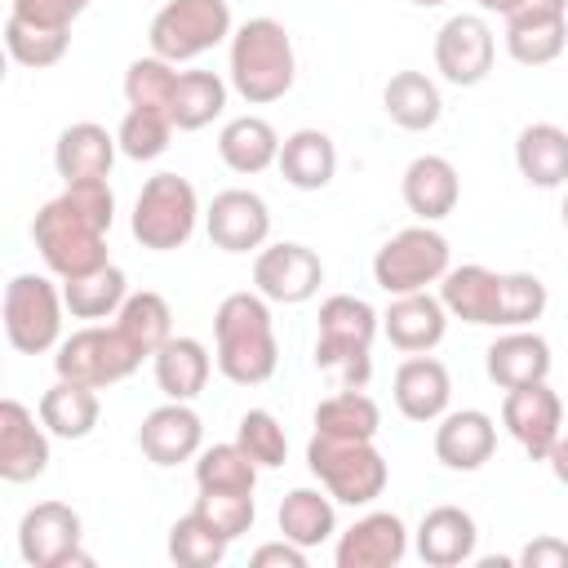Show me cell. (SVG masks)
Segmentation results:
<instances>
[{
    "label": "cell",
    "mask_w": 568,
    "mask_h": 568,
    "mask_svg": "<svg viewBox=\"0 0 568 568\" xmlns=\"http://www.w3.org/2000/svg\"><path fill=\"white\" fill-rule=\"evenodd\" d=\"M226 111V80L217 71H178V89L169 102V120L178 133L209 129Z\"/></svg>",
    "instance_id": "obj_34"
},
{
    "label": "cell",
    "mask_w": 568,
    "mask_h": 568,
    "mask_svg": "<svg viewBox=\"0 0 568 568\" xmlns=\"http://www.w3.org/2000/svg\"><path fill=\"white\" fill-rule=\"evenodd\" d=\"M195 510L209 515L231 541L244 537L257 519V506H253V493H200L195 497Z\"/></svg>",
    "instance_id": "obj_46"
},
{
    "label": "cell",
    "mask_w": 568,
    "mask_h": 568,
    "mask_svg": "<svg viewBox=\"0 0 568 568\" xmlns=\"http://www.w3.org/2000/svg\"><path fill=\"white\" fill-rule=\"evenodd\" d=\"M124 297H129V280L115 262H106V266H98L80 280H62V302H67L71 320H93V324L115 320Z\"/></svg>",
    "instance_id": "obj_35"
},
{
    "label": "cell",
    "mask_w": 568,
    "mask_h": 568,
    "mask_svg": "<svg viewBox=\"0 0 568 568\" xmlns=\"http://www.w3.org/2000/svg\"><path fill=\"white\" fill-rule=\"evenodd\" d=\"M115 324H120V333H124L146 359L173 337V311H169V302H164L160 293H151V288L129 293L124 306H120V315H115Z\"/></svg>",
    "instance_id": "obj_40"
},
{
    "label": "cell",
    "mask_w": 568,
    "mask_h": 568,
    "mask_svg": "<svg viewBox=\"0 0 568 568\" xmlns=\"http://www.w3.org/2000/svg\"><path fill=\"white\" fill-rule=\"evenodd\" d=\"M226 550H231V537L195 506L169 528V559L182 568H217L226 559Z\"/></svg>",
    "instance_id": "obj_37"
},
{
    "label": "cell",
    "mask_w": 568,
    "mask_h": 568,
    "mask_svg": "<svg viewBox=\"0 0 568 568\" xmlns=\"http://www.w3.org/2000/svg\"><path fill=\"white\" fill-rule=\"evenodd\" d=\"M519 564L524 568H568V541H559V537H532L519 550Z\"/></svg>",
    "instance_id": "obj_50"
},
{
    "label": "cell",
    "mask_w": 568,
    "mask_h": 568,
    "mask_svg": "<svg viewBox=\"0 0 568 568\" xmlns=\"http://www.w3.org/2000/svg\"><path fill=\"white\" fill-rule=\"evenodd\" d=\"M497 448V422L484 408H453L435 426V457L448 470H479Z\"/></svg>",
    "instance_id": "obj_21"
},
{
    "label": "cell",
    "mask_w": 568,
    "mask_h": 568,
    "mask_svg": "<svg viewBox=\"0 0 568 568\" xmlns=\"http://www.w3.org/2000/svg\"><path fill=\"white\" fill-rule=\"evenodd\" d=\"M253 568H306V546L280 537V541H266L253 550Z\"/></svg>",
    "instance_id": "obj_49"
},
{
    "label": "cell",
    "mask_w": 568,
    "mask_h": 568,
    "mask_svg": "<svg viewBox=\"0 0 568 568\" xmlns=\"http://www.w3.org/2000/svg\"><path fill=\"white\" fill-rule=\"evenodd\" d=\"M62 288L49 275H13L4 284V337L22 355H44L62 342Z\"/></svg>",
    "instance_id": "obj_10"
},
{
    "label": "cell",
    "mask_w": 568,
    "mask_h": 568,
    "mask_svg": "<svg viewBox=\"0 0 568 568\" xmlns=\"http://www.w3.org/2000/svg\"><path fill=\"white\" fill-rule=\"evenodd\" d=\"M475 546H479V528H475V515L462 510V506H435L417 524V555L430 568L470 564Z\"/></svg>",
    "instance_id": "obj_23"
},
{
    "label": "cell",
    "mask_w": 568,
    "mask_h": 568,
    "mask_svg": "<svg viewBox=\"0 0 568 568\" xmlns=\"http://www.w3.org/2000/svg\"><path fill=\"white\" fill-rule=\"evenodd\" d=\"M213 359L217 373L235 386L271 382L280 364V342L271 324V302L253 293H226L213 311Z\"/></svg>",
    "instance_id": "obj_1"
},
{
    "label": "cell",
    "mask_w": 568,
    "mask_h": 568,
    "mask_svg": "<svg viewBox=\"0 0 568 568\" xmlns=\"http://www.w3.org/2000/svg\"><path fill=\"white\" fill-rule=\"evenodd\" d=\"M324 284V262L315 248L297 244V240H280V244H262L253 257V288L266 302L280 306H302L320 293Z\"/></svg>",
    "instance_id": "obj_13"
},
{
    "label": "cell",
    "mask_w": 568,
    "mask_h": 568,
    "mask_svg": "<svg viewBox=\"0 0 568 568\" xmlns=\"http://www.w3.org/2000/svg\"><path fill=\"white\" fill-rule=\"evenodd\" d=\"M493 58H497V36L484 13H453L435 31V71L457 89L484 84Z\"/></svg>",
    "instance_id": "obj_12"
},
{
    "label": "cell",
    "mask_w": 568,
    "mask_h": 568,
    "mask_svg": "<svg viewBox=\"0 0 568 568\" xmlns=\"http://www.w3.org/2000/svg\"><path fill=\"white\" fill-rule=\"evenodd\" d=\"M231 89L248 102V106H266L280 102L293 80H297V53H293V36L284 31V22L275 18H248L231 31Z\"/></svg>",
    "instance_id": "obj_2"
},
{
    "label": "cell",
    "mask_w": 568,
    "mask_h": 568,
    "mask_svg": "<svg viewBox=\"0 0 568 568\" xmlns=\"http://www.w3.org/2000/svg\"><path fill=\"white\" fill-rule=\"evenodd\" d=\"M204 231L222 253H253L271 235V209L257 191L231 186V191H217L213 204L204 209Z\"/></svg>",
    "instance_id": "obj_15"
},
{
    "label": "cell",
    "mask_w": 568,
    "mask_h": 568,
    "mask_svg": "<svg viewBox=\"0 0 568 568\" xmlns=\"http://www.w3.org/2000/svg\"><path fill=\"white\" fill-rule=\"evenodd\" d=\"M231 4L226 0H164L146 27L151 53L164 62H195L200 53L231 40Z\"/></svg>",
    "instance_id": "obj_7"
},
{
    "label": "cell",
    "mask_w": 568,
    "mask_h": 568,
    "mask_svg": "<svg viewBox=\"0 0 568 568\" xmlns=\"http://www.w3.org/2000/svg\"><path fill=\"white\" fill-rule=\"evenodd\" d=\"M275 169L293 191H324L337 173V146L324 129H297L280 142Z\"/></svg>",
    "instance_id": "obj_27"
},
{
    "label": "cell",
    "mask_w": 568,
    "mask_h": 568,
    "mask_svg": "<svg viewBox=\"0 0 568 568\" xmlns=\"http://www.w3.org/2000/svg\"><path fill=\"white\" fill-rule=\"evenodd\" d=\"M115 133H106L102 124L93 120H80V124H67L53 142V169L62 182H89V178H111V164H115Z\"/></svg>",
    "instance_id": "obj_25"
},
{
    "label": "cell",
    "mask_w": 568,
    "mask_h": 568,
    "mask_svg": "<svg viewBox=\"0 0 568 568\" xmlns=\"http://www.w3.org/2000/svg\"><path fill=\"white\" fill-rule=\"evenodd\" d=\"M408 4H417V9H439L444 0H408Z\"/></svg>",
    "instance_id": "obj_54"
},
{
    "label": "cell",
    "mask_w": 568,
    "mask_h": 568,
    "mask_svg": "<svg viewBox=\"0 0 568 568\" xmlns=\"http://www.w3.org/2000/svg\"><path fill=\"white\" fill-rule=\"evenodd\" d=\"M138 448L151 466H182L204 448V422L186 399H164L138 426Z\"/></svg>",
    "instance_id": "obj_16"
},
{
    "label": "cell",
    "mask_w": 568,
    "mask_h": 568,
    "mask_svg": "<svg viewBox=\"0 0 568 568\" xmlns=\"http://www.w3.org/2000/svg\"><path fill=\"white\" fill-rule=\"evenodd\" d=\"M506 18H568V0H510Z\"/></svg>",
    "instance_id": "obj_51"
},
{
    "label": "cell",
    "mask_w": 568,
    "mask_h": 568,
    "mask_svg": "<svg viewBox=\"0 0 568 568\" xmlns=\"http://www.w3.org/2000/svg\"><path fill=\"white\" fill-rule=\"evenodd\" d=\"M501 426L510 430V439L532 462H546L550 448H555V439L564 435V404H559V395L546 382L515 386L501 399Z\"/></svg>",
    "instance_id": "obj_14"
},
{
    "label": "cell",
    "mask_w": 568,
    "mask_h": 568,
    "mask_svg": "<svg viewBox=\"0 0 568 568\" xmlns=\"http://www.w3.org/2000/svg\"><path fill=\"white\" fill-rule=\"evenodd\" d=\"M49 470V426L18 399L0 404V479L31 484Z\"/></svg>",
    "instance_id": "obj_18"
},
{
    "label": "cell",
    "mask_w": 568,
    "mask_h": 568,
    "mask_svg": "<svg viewBox=\"0 0 568 568\" xmlns=\"http://www.w3.org/2000/svg\"><path fill=\"white\" fill-rule=\"evenodd\" d=\"M408 555V528L395 510H368L346 532H337V568H395Z\"/></svg>",
    "instance_id": "obj_17"
},
{
    "label": "cell",
    "mask_w": 568,
    "mask_h": 568,
    "mask_svg": "<svg viewBox=\"0 0 568 568\" xmlns=\"http://www.w3.org/2000/svg\"><path fill=\"white\" fill-rule=\"evenodd\" d=\"M564 226H568V200H564Z\"/></svg>",
    "instance_id": "obj_55"
},
{
    "label": "cell",
    "mask_w": 568,
    "mask_h": 568,
    "mask_svg": "<svg viewBox=\"0 0 568 568\" xmlns=\"http://www.w3.org/2000/svg\"><path fill=\"white\" fill-rule=\"evenodd\" d=\"M546 284L532 275V271H506L501 284H497V320L493 328H528L532 320L546 315Z\"/></svg>",
    "instance_id": "obj_43"
},
{
    "label": "cell",
    "mask_w": 568,
    "mask_h": 568,
    "mask_svg": "<svg viewBox=\"0 0 568 568\" xmlns=\"http://www.w3.org/2000/svg\"><path fill=\"white\" fill-rule=\"evenodd\" d=\"M67 195L102 226V231H111V222H115V195H111V186H106V178H89V182H67Z\"/></svg>",
    "instance_id": "obj_48"
},
{
    "label": "cell",
    "mask_w": 568,
    "mask_h": 568,
    "mask_svg": "<svg viewBox=\"0 0 568 568\" xmlns=\"http://www.w3.org/2000/svg\"><path fill=\"white\" fill-rule=\"evenodd\" d=\"M546 466H550V475H555V479L568 488V435H559V439H555V448H550Z\"/></svg>",
    "instance_id": "obj_52"
},
{
    "label": "cell",
    "mask_w": 568,
    "mask_h": 568,
    "mask_svg": "<svg viewBox=\"0 0 568 568\" xmlns=\"http://www.w3.org/2000/svg\"><path fill=\"white\" fill-rule=\"evenodd\" d=\"M31 240H36L40 262L58 280H80V275H89V271H98V266L111 262L106 257V231L67 191L36 213Z\"/></svg>",
    "instance_id": "obj_4"
},
{
    "label": "cell",
    "mask_w": 568,
    "mask_h": 568,
    "mask_svg": "<svg viewBox=\"0 0 568 568\" xmlns=\"http://www.w3.org/2000/svg\"><path fill=\"white\" fill-rule=\"evenodd\" d=\"M382 328V315L351 293H333L320 302V320H315V364L333 368L342 377V386L364 390L368 373H373V337Z\"/></svg>",
    "instance_id": "obj_3"
},
{
    "label": "cell",
    "mask_w": 568,
    "mask_h": 568,
    "mask_svg": "<svg viewBox=\"0 0 568 568\" xmlns=\"http://www.w3.org/2000/svg\"><path fill=\"white\" fill-rule=\"evenodd\" d=\"M306 466L311 475L333 493V501L342 506H368L386 493L390 466L386 457L373 448V439H328V435H311L306 444Z\"/></svg>",
    "instance_id": "obj_5"
},
{
    "label": "cell",
    "mask_w": 568,
    "mask_h": 568,
    "mask_svg": "<svg viewBox=\"0 0 568 568\" xmlns=\"http://www.w3.org/2000/svg\"><path fill=\"white\" fill-rule=\"evenodd\" d=\"M235 444H240L262 470H275V466H284V457H288V435H284V426L275 422V413H266V408H248V413L240 417Z\"/></svg>",
    "instance_id": "obj_45"
},
{
    "label": "cell",
    "mask_w": 568,
    "mask_h": 568,
    "mask_svg": "<svg viewBox=\"0 0 568 568\" xmlns=\"http://www.w3.org/2000/svg\"><path fill=\"white\" fill-rule=\"evenodd\" d=\"M80 541H84V524L67 501H36L18 524V555L31 568L89 564Z\"/></svg>",
    "instance_id": "obj_11"
},
{
    "label": "cell",
    "mask_w": 568,
    "mask_h": 568,
    "mask_svg": "<svg viewBox=\"0 0 568 568\" xmlns=\"http://www.w3.org/2000/svg\"><path fill=\"white\" fill-rule=\"evenodd\" d=\"M484 368H488V382H497L501 390L546 382L550 377V342L532 328H506L484 351Z\"/></svg>",
    "instance_id": "obj_22"
},
{
    "label": "cell",
    "mask_w": 568,
    "mask_h": 568,
    "mask_svg": "<svg viewBox=\"0 0 568 568\" xmlns=\"http://www.w3.org/2000/svg\"><path fill=\"white\" fill-rule=\"evenodd\" d=\"M377 430H382V408L364 390L342 386L337 395L320 399V408H315V435H328V439H377Z\"/></svg>",
    "instance_id": "obj_36"
},
{
    "label": "cell",
    "mask_w": 568,
    "mask_h": 568,
    "mask_svg": "<svg viewBox=\"0 0 568 568\" xmlns=\"http://www.w3.org/2000/svg\"><path fill=\"white\" fill-rule=\"evenodd\" d=\"M475 4H479L484 13H501V18H506V9H510V0H475Z\"/></svg>",
    "instance_id": "obj_53"
},
{
    "label": "cell",
    "mask_w": 568,
    "mask_h": 568,
    "mask_svg": "<svg viewBox=\"0 0 568 568\" xmlns=\"http://www.w3.org/2000/svg\"><path fill=\"white\" fill-rule=\"evenodd\" d=\"M98 413H102L98 390L84 386V382L58 377V382L40 395V422H44L49 435H58V439H84V435H93Z\"/></svg>",
    "instance_id": "obj_33"
},
{
    "label": "cell",
    "mask_w": 568,
    "mask_h": 568,
    "mask_svg": "<svg viewBox=\"0 0 568 568\" xmlns=\"http://www.w3.org/2000/svg\"><path fill=\"white\" fill-rule=\"evenodd\" d=\"M173 120H169V111H155V106H129L124 111V120H120V129H115V142H120V155H129V160H160L164 151H169V142H173Z\"/></svg>",
    "instance_id": "obj_42"
},
{
    "label": "cell",
    "mask_w": 568,
    "mask_h": 568,
    "mask_svg": "<svg viewBox=\"0 0 568 568\" xmlns=\"http://www.w3.org/2000/svg\"><path fill=\"white\" fill-rule=\"evenodd\" d=\"M200 222V195L186 178L178 173H155L142 182L138 200H133V217L129 231L142 248L151 253H173L195 235Z\"/></svg>",
    "instance_id": "obj_6"
},
{
    "label": "cell",
    "mask_w": 568,
    "mask_h": 568,
    "mask_svg": "<svg viewBox=\"0 0 568 568\" xmlns=\"http://www.w3.org/2000/svg\"><path fill=\"white\" fill-rule=\"evenodd\" d=\"M448 240L430 226V222H417V226H404L395 231L377 253H373V284L386 293V297H404V293H422L430 284L444 280L448 271Z\"/></svg>",
    "instance_id": "obj_8"
},
{
    "label": "cell",
    "mask_w": 568,
    "mask_h": 568,
    "mask_svg": "<svg viewBox=\"0 0 568 568\" xmlns=\"http://www.w3.org/2000/svg\"><path fill=\"white\" fill-rule=\"evenodd\" d=\"M382 111L390 115V124H399L408 133H426V129L439 124L444 98H439V84L426 71H395L382 89Z\"/></svg>",
    "instance_id": "obj_31"
},
{
    "label": "cell",
    "mask_w": 568,
    "mask_h": 568,
    "mask_svg": "<svg viewBox=\"0 0 568 568\" xmlns=\"http://www.w3.org/2000/svg\"><path fill=\"white\" fill-rule=\"evenodd\" d=\"M395 408L408 417V422H439L453 404V377L448 368L426 351V355H408L399 368H395Z\"/></svg>",
    "instance_id": "obj_20"
},
{
    "label": "cell",
    "mask_w": 568,
    "mask_h": 568,
    "mask_svg": "<svg viewBox=\"0 0 568 568\" xmlns=\"http://www.w3.org/2000/svg\"><path fill=\"white\" fill-rule=\"evenodd\" d=\"M217 155L231 173L240 178H253V173H266L275 160H280V133L271 120L262 115H235L222 124L217 133Z\"/></svg>",
    "instance_id": "obj_28"
},
{
    "label": "cell",
    "mask_w": 568,
    "mask_h": 568,
    "mask_svg": "<svg viewBox=\"0 0 568 568\" xmlns=\"http://www.w3.org/2000/svg\"><path fill=\"white\" fill-rule=\"evenodd\" d=\"M515 169L537 191L564 186L568 182V129H559L550 120L524 124L515 138Z\"/></svg>",
    "instance_id": "obj_26"
},
{
    "label": "cell",
    "mask_w": 568,
    "mask_h": 568,
    "mask_svg": "<svg viewBox=\"0 0 568 568\" xmlns=\"http://www.w3.org/2000/svg\"><path fill=\"white\" fill-rule=\"evenodd\" d=\"M497 284H501V271H488L479 262L448 266L444 280H439V302L453 320L493 324L497 320Z\"/></svg>",
    "instance_id": "obj_30"
},
{
    "label": "cell",
    "mask_w": 568,
    "mask_h": 568,
    "mask_svg": "<svg viewBox=\"0 0 568 568\" xmlns=\"http://www.w3.org/2000/svg\"><path fill=\"white\" fill-rule=\"evenodd\" d=\"M173 89H178V71L173 62L164 58H133L129 71H124V102L129 106H155V111H169L173 102Z\"/></svg>",
    "instance_id": "obj_44"
},
{
    "label": "cell",
    "mask_w": 568,
    "mask_h": 568,
    "mask_svg": "<svg viewBox=\"0 0 568 568\" xmlns=\"http://www.w3.org/2000/svg\"><path fill=\"white\" fill-rule=\"evenodd\" d=\"M257 470L262 466L235 439L213 444V448H200V457H195V488L200 493H253Z\"/></svg>",
    "instance_id": "obj_39"
},
{
    "label": "cell",
    "mask_w": 568,
    "mask_h": 568,
    "mask_svg": "<svg viewBox=\"0 0 568 568\" xmlns=\"http://www.w3.org/2000/svg\"><path fill=\"white\" fill-rule=\"evenodd\" d=\"M89 9V0H13L9 13L36 27H53V31H71V22Z\"/></svg>",
    "instance_id": "obj_47"
},
{
    "label": "cell",
    "mask_w": 568,
    "mask_h": 568,
    "mask_svg": "<svg viewBox=\"0 0 568 568\" xmlns=\"http://www.w3.org/2000/svg\"><path fill=\"white\" fill-rule=\"evenodd\" d=\"M399 191H404V204H408V213L417 222H439V217H448L457 209L462 178H457L453 160H444V155H417V160H408Z\"/></svg>",
    "instance_id": "obj_24"
},
{
    "label": "cell",
    "mask_w": 568,
    "mask_h": 568,
    "mask_svg": "<svg viewBox=\"0 0 568 568\" xmlns=\"http://www.w3.org/2000/svg\"><path fill=\"white\" fill-rule=\"evenodd\" d=\"M275 519H280V537L315 550L337 532V501L328 488L324 493L320 488H293V493H284Z\"/></svg>",
    "instance_id": "obj_32"
},
{
    "label": "cell",
    "mask_w": 568,
    "mask_h": 568,
    "mask_svg": "<svg viewBox=\"0 0 568 568\" xmlns=\"http://www.w3.org/2000/svg\"><path fill=\"white\" fill-rule=\"evenodd\" d=\"M155 386L164 399H195L204 386H209V373H213V355L200 337H169L155 355Z\"/></svg>",
    "instance_id": "obj_29"
},
{
    "label": "cell",
    "mask_w": 568,
    "mask_h": 568,
    "mask_svg": "<svg viewBox=\"0 0 568 568\" xmlns=\"http://www.w3.org/2000/svg\"><path fill=\"white\" fill-rule=\"evenodd\" d=\"M142 359L146 355L120 333V324H84L71 337L58 342L53 368L67 382H84V386L102 390V386H115L129 373H138Z\"/></svg>",
    "instance_id": "obj_9"
},
{
    "label": "cell",
    "mask_w": 568,
    "mask_h": 568,
    "mask_svg": "<svg viewBox=\"0 0 568 568\" xmlns=\"http://www.w3.org/2000/svg\"><path fill=\"white\" fill-rule=\"evenodd\" d=\"M67 44H71V31H53V27H36V22H22V18H4V49L18 67H31V71H44L53 62L67 58Z\"/></svg>",
    "instance_id": "obj_41"
},
{
    "label": "cell",
    "mask_w": 568,
    "mask_h": 568,
    "mask_svg": "<svg viewBox=\"0 0 568 568\" xmlns=\"http://www.w3.org/2000/svg\"><path fill=\"white\" fill-rule=\"evenodd\" d=\"M568 49V18H506V53L519 67H550Z\"/></svg>",
    "instance_id": "obj_38"
},
{
    "label": "cell",
    "mask_w": 568,
    "mask_h": 568,
    "mask_svg": "<svg viewBox=\"0 0 568 568\" xmlns=\"http://www.w3.org/2000/svg\"><path fill=\"white\" fill-rule=\"evenodd\" d=\"M382 333L395 351L404 355H426L444 342L448 333V311L439 297H430L426 288L422 293H404V297H390V306L382 311Z\"/></svg>",
    "instance_id": "obj_19"
}]
</instances>
